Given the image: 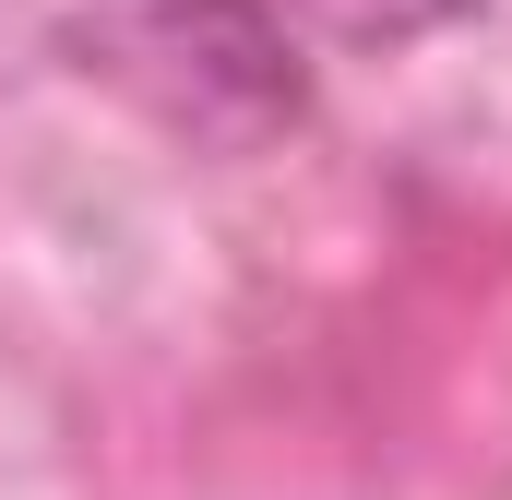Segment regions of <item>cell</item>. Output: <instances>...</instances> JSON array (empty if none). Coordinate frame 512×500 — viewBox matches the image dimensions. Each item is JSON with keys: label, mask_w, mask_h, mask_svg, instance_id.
Wrapping results in <instances>:
<instances>
[{"label": "cell", "mask_w": 512, "mask_h": 500, "mask_svg": "<svg viewBox=\"0 0 512 500\" xmlns=\"http://www.w3.org/2000/svg\"><path fill=\"white\" fill-rule=\"evenodd\" d=\"M84 48L167 131L262 143L274 120H298V24L274 0H108Z\"/></svg>", "instance_id": "cell-1"}, {"label": "cell", "mask_w": 512, "mask_h": 500, "mask_svg": "<svg viewBox=\"0 0 512 500\" xmlns=\"http://www.w3.org/2000/svg\"><path fill=\"white\" fill-rule=\"evenodd\" d=\"M274 12H310V24H322V36H346V48H405V36L453 24L465 0H274Z\"/></svg>", "instance_id": "cell-2"}]
</instances>
